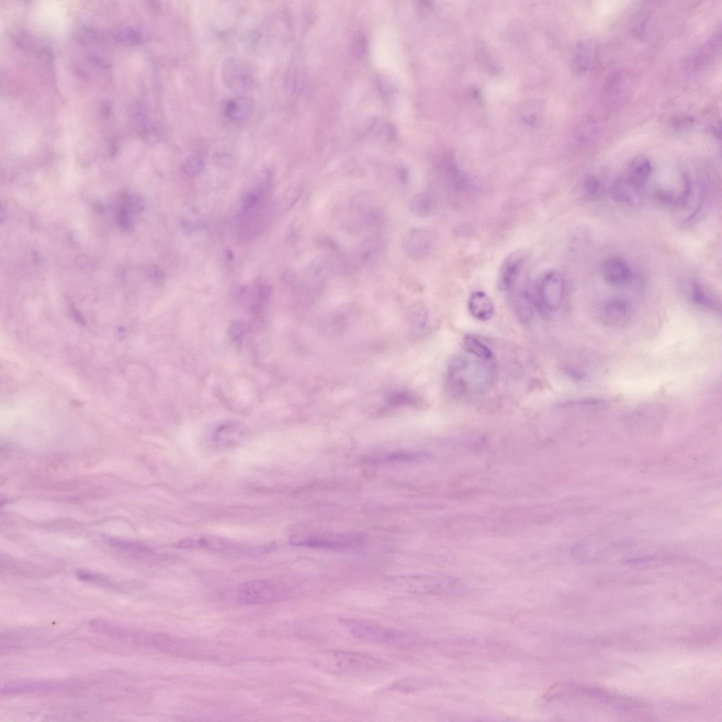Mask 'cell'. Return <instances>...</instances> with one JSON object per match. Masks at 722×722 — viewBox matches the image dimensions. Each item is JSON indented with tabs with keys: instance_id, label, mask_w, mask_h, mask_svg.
<instances>
[{
	"instance_id": "d4e9b609",
	"label": "cell",
	"mask_w": 722,
	"mask_h": 722,
	"mask_svg": "<svg viewBox=\"0 0 722 722\" xmlns=\"http://www.w3.org/2000/svg\"><path fill=\"white\" fill-rule=\"evenodd\" d=\"M204 164L197 157H192L184 164V171L190 176L198 174L203 169Z\"/></svg>"
},
{
	"instance_id": "d6986e66",
	"label": "cell",
	"mask_w": 722,
	"mask_h": 722,
	"mask_svg": "<svg viewBox=\"0 0 722 722\" xmlns=\"http://www.w3.org/2000/svg\"><path fill=\"white\" fill-rule=\"evenodd\" d=\"M641 191L632 186L623 175L617 177L611 187L613 198L623 204H632L637 202Z\"/></svg>"
},
{
	"instance_id": "ac0fdd59",
	"label": "cell",
	"mask_w": 722,
	"mask_h": 722,
	"mask_svg": "<svg viewBox=\"0 0 722 722\" xmlns=\"http://www.w3.org/2000/svg\"><path fill=\"white\" fill-rule=\"evenodd\" d=\"M468 309L477 319L487 321L494 314V304L490 298L482 291L472 293L468 299Z\"/></svg>"
},
{
	"instance_id": "8fae6325",
	"label": "cell",
	"mask_w": 722,
	"mask_h": 722,
	"mask_svg": "<svg viewBox=\"0 0 722 722\" xmlns=\"http://www.w3.org/2000/svg\"><path fill=\"white\" fill-rule=\"evenodd\" d=\"M601 274L604 281L612 286H623L631 278V270L628 262L620 257H611L601 265Z\"/></svg>"
},
{
	"instance_id": "484cf974",
	"label": "cell",
	"mask_w": 722,
	"mask_h": 722,
	"mask_svg": "<svg viewBox=\"0 0 722 722\" xmlns=\"http://www.w3.org/2000/svg\"><path fill=\"white\" fill-rule=\"evenodd\" d=\"M379 240L377 238L371 237L367 239L362 245V252L364 256L363 257L365 259L371 257L370 256L378 249L379 246Z\"/></svg>"
},
{
	"instance_id": "6da1fadb",
	"label": "cell",
	"mask_w": 722,
	"mask_h": 722,
	"mask_svg": "<svg viewBox=\"0 0 722 722\" xmlns=\"http://www.w3.org/2000/svg\"><path fill=\"white\" fill-rule=\"evenodd\" d=\"M529 256L517 250L506 257L499 270V284L506 293L517 317L522 322L529 321L532 315L529 290Z\"/></svg>"
},
{
	"instance_id": "8992f818",
	"label": "cell",
	"mask_w": 722,
	"mask_h": 722,
	"mask_svg": "<svg viewBox=\"0 0 722 722\" xmlns=\"http://www.w3.org/2000/svg\"><path fill=\"white\" fill-rule=\"evenodd\" d=\"M538 297L541 304L549 311H556L562 305L565 293V281L557 270L546 271L538 284Z\"/></svg>"
},
{
	"instance_id": "ffe728a7",
	"label": "cell",
	"mask_w": 722,
	"mask_h": 722,
	"mask_svg": "<svg viewBox=\"0 0 722 722\" xmlns=\"http://www.w3.org/2000/svg\"><path fill=\"white\" fill-rule=\"evenodd\" d=\"M350 628L355 635L362 639L386 642L396 637L393 632L377 625L359 623L350 625Z\"/></svg>"
},
{
	"instance_id": "30bf717a",
	"label": "cell",
	"mask_w": 722,
	"mask_h": 722,
	"mask_svg": "<svg viewBox=\"0 0 722 722\" xmlns=\"http://www.w3.org/2000/svg\"><path fill=\"white\" fill-rule=\"evenodd\" d=\"M602 321L611 326H621L629 322L632 315L630 304L618 297L606 300L600 310Z\"/></svg>"
},
{
	"instance_id": "cb8c5ba5",
	"label": "cell",
	"mask_w": 722,
	"mask_h": 722,
	"mask_svg": "<svg viewBox=\"0 0 722 722\" xmlns=\"http://www.w3.org/2000/svg\"><path fill=\"white\" fill-rule=\"evenodd\" d=\"M582 189L587 197H594L601 190V182L595 176H589L583 182Z\"/></svg>"
},
{
	"instance_id": "7c38bea8",
	"label": "cell",
	"mask_w": 722,
	"mask_h": 722,
	"mask_svg": "<svg viewBox=\"0 0 722 722\" xmlns=\"http://www.w3.org/2000/svg\"><path fill=\"white\" fill-rule=\"evenodd\" d=\"M232 544L225 537L209 534H197L183 538L175 546L182 549L224 550L232 547Z\"/></svg>"
},
{
	"instance_id": "e0dca14e",
	"label": "cell",
	"mask_w": 722,
	"mask_h": 722,
	"mask_svg": "<svg viewBox=\"0 0 722 722\" xmlns=\"http://www.w3.org/2000/svg\"><path fill=\"white\" fill-rule=\"evenodd\" d=\"M596 58V48L594 42L585 40L580 42L575 50L573 66L575 71L585 72L591 68Z\"/></svg>"
},
{
	"instance_id": "5b68a950",
	"label": "cell",
	"mask_w": 722,
	"mask_h": 722,
	"mask_svg": "<svg viewBox=\"0 0 722 722\" xmlns=\"http://www.w3.org/2000/svg\"><path fill=\"white\" fill-rule=\"evenodd\" d=\"M248 434L247 428L243 423L223 420L208 427L204 439L212 448L224 449L240 444L247 439Z\"/></svg>"
},
{
	"instance_id": "2e32d148",
	"label": "cell",
	"mask_w": 722,
	"mask_h": 722,
	"mask_svg": "<svg viewBox=\"0 0 722 722\" xmlns=\"http://www.w3.org/2000/svg\"><path fill=\"white\" fill-rule=\"evenodd\" d=\"M688 298L695 305L702 307L716 310L719 303L716 294L708 286L697 281H690L686 284Z\"/></svg>"
},
{
	"instance_id": "ba28073f",
	"label": "cell",
	"mask_w": 722,
	"mask_h": 722,
	"mask_svg": "<svg viewBox=\"0 0 722 722\" xmlns=\"http://www.w3.org/2000/svg\"><path fill=\"white\" fill-rule=\"evenodd\" d=\"M222 75L228 87L238 92L247 90L252 82L249 67L237 59H228L224 63Z\"/></svg>"
},
{
	"instance_id": "9a60e30c",
	"label": "cell",
	"mask_w": 722,
	"mask_h": 722,
	"mask_svg": "<svg viewBox=\"0 0 722 722\" xmlns=\"http://www.w3.org/2000/svg\"><path fill=\"white\" fill-rule=\"evenodd\" d=\"M71 686V683L56 681L18 683L5 685L1 688V693L9 695L48 692L66 689Z\"/></svg>"
},
{
	"instance_id": "277c9868",
	"label": "cell",
	"mask_w": 722,
	"mask_h": 722,
	"mask_svg": "<svg viewBox=\"0 0 722 722\" xmlns=\"http://www.w3.org/2000/svg\"><path fill=\"white\" fill-rule=\"evenodd\" d=\"M636 80L635 73L628 69H620L610 75L601 90L604 106L615 109L625 104L635 90Z\"/></svg>"
},
{
	"instance_id": "3957f363",
	"label": "cell",
	"mask_w": 722,
	"mask_h": 722,
	"mask_svg": "<svg viewBox=\"0 0 722 722\" xmlns=\"http://www.w3.org/2000/svg\"><path fill=\"white\" fill-rule=\"evenodd\" d=\"M683 180V190L673 206L674 217L680 223H687L695 218L704 199V186L697 172L687 170Z\"/></svg>"
},
{
	"instance_id": "7402d4cb",
	"label": "cell",
	"mask_w": 722,
	"mask_h": 722,
	"mask_svg": "<svg viewBox=\"0 0 722 722\" xmlns=\"http://www.w3.org/2000/svg\"><path fill=\"white\" fill-rule=\"evenodd\" d=\"M463 347L467 353L480 360L490 362L492 360L491 350L473 336L467 335L464 338Z\"/></svg>"
},
{
	"instance_id": "44dd1931",
	"label": "cell",
	"mask_w": 722,
	"mask_h": 722,
	"mask_svg": "<svg viewBox=\"0 0 722 722\" xmlns=\"http://www.w3.org/2000/svg\"><path fill=\"white\" fill-rule=\"evenodd\" d=\"M409 207L415 216L425 218L431 216L434 212L436 201L430 194L419 192L411 197Z\"/></svg>"
},
{
	"instance_id": "603a6c76",
	"label": "cell",
	"mask_w": 722,
	"mask_h": 722,
	"mask_svg": "<svg viewBox=\"0 0 722 722\" xmlns=\"http://www.w3.org/2000/svg\"><path fill=\"white\" fill-rule=\"evenodd\" d=\"M720 44V34H716L699 51L692 62L697 67L699 63L709 62L716 54Z\"/></svg>"
},
{
	"instance_id": "4316f807",
	"label": "cell",
	"mask_w": 722,
	"mask_h": 722,
	"mask_svg": "<svg viewBox=\"0 0 722 722\" xmlns=\"http://www.w3.org/2000/svg\"><path fill=\"white\" fill-rule=\"evenodd\" d=\"M538 107L539 106L534 104L530 106L527 105L524 108V110L522 111V118L525 119L526 121L528 123L534 122V121L536 119V116H537V112H539L540 111V109Z\"/></svg>"
},
{
	"instance_id": "52a82bcc",
	"label": "cell",
	"mask_w": 722,
	"mask_h": 722,
	"mask_svg": "<svg viewBox=\"0 0 722 722\" xmlns=\"http://www.w3.org/2000/svg\"><path fill=\"white\" fill-rule=\"evenodd\" d=\"M237 599L245 604H262L272 601L276 597L273 585L264 580H252L241 584L237 589Z\"/></svg>"
},
{
	"instance_id": "5bb4252c",
	"label": "cell",
	"mask_w": 722,
	"mask_h": 722,
	"mask_svg": "<svg viewBox=\"0 0 722 722\" xmlns=\"http://www.w3.org/2000/svg\"><path fill=\"white\" fill-rule=\"evenodd\" d=\"M651 171L650 161L644 156L638 155L630 161L623 176L632 186L642 191L651 176Z\"/></svg>"
},
{
	"instance_id": "4fadbf2b",
	"label": "cell",
	"mask_w": 722,
	"mask_h": 722,
	"mask_svg": "<svg viewBox=\"0 0 722 722\" xmlns=\"http://www.w3.org/2000/svg\"><path fill=\"white\" fill-rule=\"evenodd\" d=\"M254 111V100L247 95H240L228 100L224 108L226 117L235 123L247 121L252 116Z\"/></svg>"
},
{
	"instance_id": "9c48e42d",
	"label": "cell",
	"mask_w": 722,
	"mask_h": 722,
	"mask_svg": "<svg viewBox=\"0 0 722 722\" xmlns=\"http://www.w3.org/2000/svg\"><path fill=\"white\" fill-rule=\"evenodd\" d=\"M434 235L424 228L408 231L403 240V247L406 255L414 259H421L429 255L434 245Z\"/></svg>"
},
{
	"instance_id": "7a4b0ae2",
	"label": "cell",
	"mask_w": 722,
	"mask_h": 722,
	"mask_svg": "<svg viewBox=\"0 0 722 722\" xmlns=\"http://www.w3.org/2000/svg\"><path fill=\"white\" fill-rule=\"evenodd\" d=\"M312 663L322 671L336 674L365 673L380 666L379 661L369 656L338 650L315 653Z\"/></svg>"
}]
</instances>
